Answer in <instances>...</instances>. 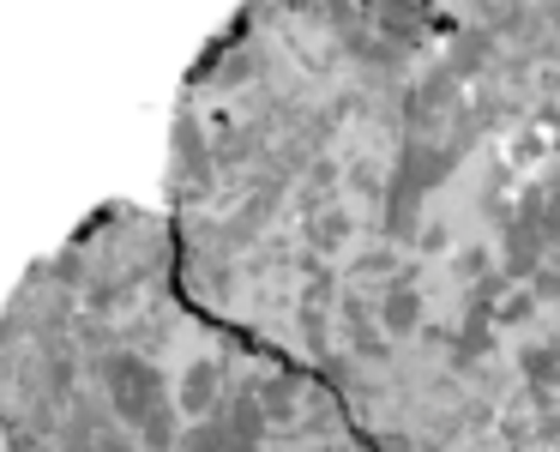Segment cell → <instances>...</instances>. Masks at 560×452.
<instances>
[{
	"instance_id": "17",
	"label": "cell",
	"mask_w": 560,
	"mask_h": 452,
	"mask_svg": "<svg viewBox=\"0 0 560 452\" xmlns=\"http://www.w3.org/2000/svg\"><path fill=\"white\" fill-rule=\"evenodd\" d=\"M343 452H350V447H343Z\"/></svg>"
},
{
	"instance_id": "1",
	"label": "cell",
	"mask_w": 560,
	"mask_h": 452,
	"mask_svg": "<svg viewBox=\"0 0 560 452\" xmlns=\"http://www.w3.org/2000/svg\"><path fill=\"white\" fill-rule=\"evenodd\" d=\"M380 326L392 332V338H404V332L422 326V295H416V266H404V278L386 290V302H380Z\"/></svg>"
},
{
	"instance_id": "7",
	"label": "cell",
	"mask_w": 560,
	"mask_h": 452,
	"mask_svg": "<svg viewBox=\"0 0 560 452\" xmlns=\"http://www.w3.org/2000/svg\"><path fill=\"white\" fill-rule=\"evenodd\" d=\"M536 187H542V247L560 254V170H542Z\"/></svg>"
},
{
	"instance_id": "5",
	"label": "cell",
	"mask_w": 560,
	"mask_h": 452,
	"mask_svg": "<svg viewBox=\"0 0 560 452\" xmlns=\"http://www.w3.org/2000/svg\"><path fill=\"white\" fill-rule=\"evenodd\" d=\"M488 49H494V31H464L458 49H452V61H446V73H452V79H470L476 67L488 61Z\"/></svg>"
},
{
	"instance_id": "3",
	"label": "cell",
	"mask_w": 560,
	"mask_h": 452,
	"mask_svg": "<svg viewBox=\"0 0 560 452\" xmlns=\"http://www.w3.org/2000/svg\"><path fill=\"white\" fill-rule=\"evenodd\" d=\"M259 410L266 422H295V404H302V374H283V380H259Z\"/></svg>"
},
{
	"instance_id": "8",
	"label": "cell",
	"mask_w": 560,
	"mask_h": 452,
	"mask_svg": "<svg viewBox=\"0 0 560 452\" xmlns=\"http://www.w3.org/2000/svg\"><path fill=\"white\" fill-rule=\"evenodd\" d=\"M350 271H355V278H392V283L404 278V266H398V254H392V247H374V254H362Z\"/></svg>"
},
{
	"instance_id": "4",
	"label": "cell",
	"mask_w": 560,
	"mask_h": 452,
	"mask_svg": "<svg viewBox=\"0 0 560 452\" xmlns=\"http://www.w3.org/2000/svg\"><path fill=\"white\" fill-rule=\"evenodd\" d=\"M518 368H524V380H530L536 398H555V392H560V362H555V350H548V344H524Z\"/></svg>"
},
{
	"instance_id": "15",
	"label": "cell",
	"mask_w": 560,
	"mask_h": 452,
	"mask_svg": "<svg viewBox=\"0 0 560 452\" xmlns=\"http://www.w3.org/2000/svg\"><path fill=\"white\" fill-rule=\"evenodd\" d=\"M416 242H422V254H440V247H446V230H440V223H428V230L416 235Z\"/></svg>"
},
{
	"instance_id": "13",
	"label": "cell",
	"mask_w": 560,
	"mask_h": 452,
	"mask_svg": "<svg viewBox=\"0 0 560 452\" xmlns=\"http://www.w3.org/2000/svg\"><path fill=\"white\" fill-rule=\"evenodd\" d=\"M542 134H518V139H512V163H536V158H542Z\"/></svg>"
},
{
	"instance_id": "6",
	"label": "cell",
	"mask_w": 560,
	"mask_h": 452,
	"mask_svg": "<svg viewBox=\"0 0 560 452\" xmlns=\"http://www.w3.org/2000/svg\"><path fill=\"white\" fill-rule=\"evenodd\" d=\"M343 320H350V344H355V350L380 362V356H386V338H380V326L368 320V308L355 302V295H343Z\"/></svg>"
},
{
	"instance_id": "10",
	"label": "cell",
	"mask_w": 560,
	"mask_h": 452,
	"mask_svg": "<svg viewBox=\"0 0 560 452\" xmlns=\"http://www.w3.org/2000/svg\"><path fill=\"white\" fill-rule=\"evenodd\" d=\"M536 308H542V302H536V290H512L506 302L494 308V320H500V326H524V320H530Z\"/></svg>"
},
{
	"instance_id": "14",
	"label": "cell",
	"mask_w": 560,
	"mask_h": 452,
	"mask_svg": "<svg viewBox=\"0 0 560 452\" xmlns=\"http://www.w3.org/2000/svg\"><path fill=\"white\" fill-rule=\"evenodd\" d=\"M536 127H548V139L560 146V103H548V97H542V109H536Z\"/></svg>"
},
{
	"instance_id": "16",
	"label": "cell",
	"mask_w": 560,
	"mask_h": 452,
	"mask_svg": "<svg viewBox=\"0 0 560 452\" xmlns=\"http://www.w3.org/2000/svg\"><path fill=\"white\" fill-rule=\"evenodd\" d=\"M548 350H555V362H560V338H548Z\"/></svg>"
},
{
	"instance_id": "9",
	"label": "cell",
	"mask_w": 560,
	"mask_h": 452,
	"mask_svg": "<svg viewBox=\"0 0 560 452\" xmlns=\"http://www.w3.org/2000/svg\"><path fill=\"white\" fill-rule=\"evenodd\" d=\"M343 235H350V218H343V211H319L314 230H307V242H314V247H338Z\"/></svg>"
},
{
	"instance_id": "2",
	"label": "cell",
	"mask_w": 560,
	"mask_h": 452,
	"mask_svg": "<svg viewBox=\"0 0 560 452\" xmlns=\"http://www.w3.org/2000/svg\"><path fill=\"white\" fill-rule=\"evenodd\" d=\"M218 398H223V368L218 362H194L187 380H182V410L206 422V410H218Z\"/></svg>"
},
{
	"instance_id": "12",
	"label": "cell",
	"mask_w": 560,
	"mask_h": 452,
	"mask_svg": "<svg viewBox=\"0 0 560 452\" xmlns=\"http://www.w3.org/2000/svg\"><path fill=\"white\" fill-rule=\"evenodd\" d=\"M530 290H536V302H555V295H560V254L542 259V271L530 278Z\"/></svg>"
},
{
	"instance_id": "11",
	"label": "cell",
	"mask_w": 560,
	"mask_h": 452,
	"mask_svg": "<svg viewBox=\"0 0 560 452\" xmlns=\"http://www.w3.org/2000/svg\"><path fill=\"white\" fill-rule=\"evenodd\" d=\"M452 271H458L464 283H482L488 278V247H464V254L452 259Z\"/></svg>"
}]
</instances>
